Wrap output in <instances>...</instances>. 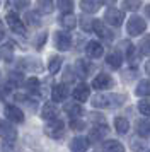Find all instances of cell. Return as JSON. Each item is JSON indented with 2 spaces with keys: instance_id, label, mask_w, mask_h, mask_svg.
<instances>
[{
  "instance_id": "cell-1",
  "label": "cell",
  "mask_w": 150,
  "mask_h": 152,
  "mask_svg": "<svg viewBox=\"0 0 150 152\" xmlns=\"http://www.w3.org/2000/svg\"><path fill=\"white\" fill-rule=\"evenodd\" d=\"M123 103H125V96H119V94H97V96L92 97V106L94 108H104V110L118 108Z\"/></svg>"
},
{
  "instance_id": "cell-2",
  "label": "cell",
  "mask_w": 150,
  "mask_h": 152,
  "mask_svg": "<svg viewBox=\"0 0 150 152\" xmlns=\"http://www.w3.org/2000/svg\"><path fill=\"white\" fill-rule=\"evenodd\" d=\"M145 29H147V24H145V21H143L142 17H138V15H131V17L128 19L126 31H128L130 36H138V34H142Z\"/></svg>"
},
{
  "instance_id": "cell-3",
  "label": "cell",
  "mask_w": 150,
  "mask_h": 152,
  "mask_svg": "<svg viewBox=\"0 0 150 152\" xmlns=\"http://www.w3.org/2000/svg\"><path fill=\"white\" fill-rule=\"evenodd\" d=\"M44 132L46 135H50L51 138H61L63 133H65V123L61 120H50V123L44 126Z\"/></svg>"
},
{
  "instance_id": "cell-4",
  "label": "cell",
  "mask_w": 150,
  "mask_h": 152,
  "mask_svg": "<svg viewBox=\"0 0 150 152\" xmlns=\"http://www.w3.org/2000/svg\"><path fill=\"white\" fill-rule=\"evenodd\" d=\"M10 123L12 121H2L0 120V137L4 138L7 144H12V142H15V138H17V130Z\"/></svg>"
},
{
  "instance_id": "cell-5",
  "label": "cell",
  "mask_w": 150,
  "mask_h": 152,
  "mask_svg": "<svg viewBox=\"0 0 150 152\" xmlns=\"http://www.w3.org/2000/svg\"><path fill=\"white\" fill-rule=\"evenodd\" d=\"M114 86V80H113V77L108 75V74H99V75L94 77V80H92V87L97 91H108L111 89Z\"/></svg>"
},
{
  "instance_id": "cell-6",
  "label": "cell",
  "mask_w": 150,
  "mask_h": 152,
  "mask_svg": "<svg viewBox=\"0 0 150 152\" xmlns=\"http://www.w3.org/2000/svg\"><path fill=\"white\" fill-rule=\"evenodd\" d=\"M5 21L7 24L10 26V29H12L14 33H17V34H26V26H24V22L20 21V17L15 12H9V14L5 15Z\"/></svg>"
},
{
  "instance_id": "cell-7",
  "label": "cell",
  "mask_w": 150,
  "mask_h": 152,
  "mask_svg": "<svg viewBox=\"0 0 150 152\" xmlns=\"http://www.w3.org/2000/svg\"><path fill=\"white\" fill-rule=\"evenodd\" d=\"M55 46L60 50V51H67L72 46V36L65 33V31H58L55 33Z\"/></svg>"
},
{
  "instance_id": "cell-8",
  "label": "cell",
  "mask_w": 150,
  "mask_h": 152,
  "mask_svg": "<svg viewBox=\"0 0 150 152\" xmlns=\"http://www.w3.org/2000/svg\"><path fill=\"white\" fill-rule=\"evenodd\" d=\"M123 21H125V14L119 9L111 7L106 10V22L108 24H111V26H121Z\"/></svg>"
},
{
  "instance_id": "cell-9",
  "label": "cell",
  "mask_w": 150,
  "mask_h": 152,
  "mask_svg": "<svg viewBox=\"0 0 150 152\" xmlns=\"http://www.w3.org/2000/svg\"><path fill=\"white\" fill-rule=\"evenodd\" d=\"M5 116L12 123H22L24 121V113H22V110H19L14 104H7L5 106Z\"/></svg>"
},
{
  "instance_id": "cell-10",
  "label": "cell",
  "mask_w": 150,
  "mask_h": 152,
  "mask_svg": "<svg viewBox=\"0 0 150 152\" xmlns=\"http://www.w3.org/2000/svg\"><path fill=\"white\" fill-rule=\"evenodd\" d=\"M89 147H90V142H89L87 137H75L74 140L70 142L72 152H87Z\"/></svg>"
},
{
  "instance_id": "cell-11",
  "label": "cell",
  "mask_w": 150,
  "mask_h": 152,
  "mask_svg": "<svg viewBox=\"0 0 150 152\" xmlns=\"http://www.w3.org/2000/svg\"><path fill=\"white\" fill-rule=\"evenodd\" d=\"M85 53H87L89 58H101V56L104 55V48H102L101 43L90 41V43H87V46H85Z\"/></svg>"
},
{
  "instance_id": "cell-12",
  "label": "cell",
  "mask_w": 150,
  "mask_h": 152,
  "mask_svg": "<svg viewBox=\"0 0 150 152\" xmlns=\"http://www.w3.org/2000/svg\"><path fill=\"white\" fill-rule=\"evenodd\" d=\"M74 99L75 101H79V103H85L89 99V96H90V89H89V86H85V84H79L77 87L74 89Z\"/></svg>"
},
{
  "instance_id": "cell-13",
  "label": "cell",
  "mask_w": 150,
  "mask_h": 152,
  "mask_svg": "<svg viewBox=\"0 0 150 152\" xmlns=\"http://www.w3.org/2000/svg\"><path fill=\"white\" fill-rule=\"evenodd\" d=\"M92 29L97 33V36H99L101 39H106V41H111V39H113V33L102 24V21H97V19H95L94 24H92Z\"/></svg>"
},
{
  "instance_id": "cell-14",
  "label": "cell",
  "mask_w": 150,
  "mask_h": 152,
  "mask_svg": "<svg viewBox=\"0 0 150 152\" xmlns=\"http://www.w3.org/2000/svg\"><path fill=\"white\" fill-rule=\"evenodd\" d=\"M108 125L102 123V125H95V126H92V130H90V140L92 142H99V140H102V138L108 135Z\"/></svg>"
},
{
  "instance_id": "cell-15",
  "label": "cell",
  "mask_w": 150,
  "mask_h": 152,
  "mask_svg": "<svg viewBox=\"0 0 150 152\" xmlns=\"http://www.w3.org/2000/svg\"><path fill=\"white\" fill-rule=\"evenodd\" d=\"M68 96V87L65 84H58V86H55L53 91H51V99L56 101V103H60V101H65Z\"/></svg>"
},
{
  "instance_id": "cell-16",
  "label": "cell",
  "mask_w": 150,
  "mask_h": 152,
  "mask_svg": "<svg viewBox=\"0 0 150 152\" xmlns=\"http://www.w3.org/2000/svg\"><path fill=\"white\" fill-rule=\"evenodd\" d=\"M99 7H101V0H80V9L85 14L97 12Z\"/></svg>"
},
{
  "instance_id": "cell-17",
  "label": "cell",
  "mask_w": 150,
  "mask_h": 152,
  "mask_svg": "<svg viewBox=\"0 0 150 152\" xmlns=\"http://www.w3.org/2000/svg\"><path fill=\"white\" fill-rule=\"evenodd\" d=\"M56 115H58V108H56L55 103H46L43 106V110H41V116L44 120H55Z\"/></svg>"
},
{
  "instance_id": "cell-18",
  "label": "cell",
  "mask_w": 150,
  "mask_h": 152,
  "mask_svg": "<svg viewBox=\"0 0 150 152\" xmlns=\"http://www.w3.org/2000/svg\"><path fill=\"white\" fill-rule=\"evenodd\" d=\"M114 128H116V132H118L119 135L128 133V130H130L128 120H126V118H123V116H116L114 118Z\"/></svg>"
},
{
  "instance_id": "cell-19",
  "label": "cell",
  "mask_w": 150,
  "mask_h": 152,
  "mask_svg": "<svg viewBox=\"0 0 150 152\" xmlns=\"http://www.w3.org/2000/svg\"><path fill=\"white\" fill-rule=\"evenodd\" d=\"M60 24H61V28H65V29H74L77 26V17L72 12L70 14H63L60 17Z\"/></svg>"
},
{
  "instance_id": "cell-20",
  "label": "cell",
  "mask_w": 150,
  "mask_h": 152,
  "mask_svg": "<svg viewBox=\"0 0 150 152\" xmlns=\"http://www.w3.org/2000/svg\"><path fill=\"white\" fill-rule=\"evenodd\" d=\"M104 152H125V145L118 140H108L106 144L102 145Z\"/></svg>"
},
{
  "instance_id": "cell-21",
  "label": "cell",
  "mask_w": 150,
  "mask_h": 152,
  "mask_svg": "<svg viewBox=\"0 0 150 152\" xmlns=\"http://www.w3.org/2000/svg\"><path fill=\"white\" fill-rule=\"evenodd\" d=\"M106 63H108L111 69H119L121 63H123V56L119 55V53L113 51V53H109V55L106 56Z\"/></svg>"
},
{
  "instance_id": "cell-22",
  "label": "cell",
  "mask_w": 150,
  "mask_h": 152,
  "mask_svg": "<svg viewBox=\"0 0 150 152\" xmlns=\"http://www.w3.org/2000/svg\"><path fill=\"white\" fill-rule=\"evenodd\" d=\"M65 111H67L72 118H80L82 113H84V110H82V106L79 104V101H77V103H68L67 106H65Z\"/></svg>"
},
{
  "instance_id": "cell-23",
  "label": "cell",
  "mask_w": 150,
  "mask_h": 152,
  "mask_svg": "<svg viewBox=\"0 0 150 152\" xmlns=\"http://www.w3.org/2000/svg\"><path fill=\"white\" fill-rule=\"evenodd\" d=\"M136 132H138V135L140 137H150V120H140L138 123H136Z\"/></svg>"
},
{
  "instance_id": "cell-24",
  "label": "cell",
  "mask_w": 150,
  "mask_h": 152,
  "mask_svg": "<svg viewBox=\"0 0 150 152\" xmlns=\"http://www.w3.org/2000/svg\"><path fill=\"white\" fill-rule=\"evenodd\" d=\"M61 63H63V60H61V56H58V55H53L50 58V62H48V70H50L51 75L56 74V72L61 69Z\"/></svg>"
},
{
  "instance_id": "cell-25",
  "label": "cell",
  "mask_w": 150,
  "mask_h": 152,
  "mask_svg": "<svg viewBox=\"0 0 150 152\" xmlns=\"http://www.w3.org/2000/svg\"><path fill=\"white\" fill-rule=\"evenodd\" d=\"M135 94L140 97H145V96H150V80H142V82H138L135 89Z\"/></svg>"
},
{
  "instance_id": "cell-26",
  "label": "cell",
  "mask_w": 150,
  "mask_h": 152,
  "mask_svg": "<svg viewBox=\"0 0 150 152\" xmlns=\"http://www.w3.org/2000/svg\"><path fill=\"white\" fill-rule=\"evenodd\" d=\"M90 69H92V65L85 60H79L77 62V74H80V77H87L90 74Z\"/></svg>"
},
{
  "instance_id": "cell-27",
  "label": "cell",
  "mask_w": 150,
  "mask_h": 152,
  "mask_svg": "<svg viewBox=\"0 0 150 152\" xmlns=\"http://www.w3.org/2000/svg\"><path fill=\"white\" fill-rule=\"evenodd\" d=\"M38 10L41 14H51V10H53L51 0H38Z\"/></svg>"
},
{
  "instance_id": "cell-28",
  "label": "cell",
  "mask_w": 150,
  "mask_h": 152,
  "mask_svg": "<svg viewBox=\"0 0 150 152\" xmlns=\"http://www.w3.org/2000/svg\"><path fill=\"white\" fill-rule=\"evenodd\" d=\"M58 9L63 14H70L74 10V0H58Z\"/></svg>"
},
{
  "instance_id": "cell-29",
  "label": "cell",
  "mask_w": 150,
  "mask_h": 152,
  "mask_svg": "<svg viewBox=\"0 0 150 152\" xmlns=\"http://www.w3.org/2000/svg\"><path fill=\"white\" fill-rule=\"evenodd\" d=\"M22 82H24V77L20 75L19 72H12L9 75V86H20Z\"/></svg>"
},
{
  "instance_id": "cell-30",
  "label": "cell",
  "mask_w": 150,
  "mask_h": 152,
  "mask_svg": "<svg viewBox=\"0 0 150 152\" xmlns=\"http://www.w3.org/2000/svg\"><path fill=\"white\" fill-rule=\"evenodd\" d=\"M26 87H27L29 92H38V91H39V80H38L36 77H31V79H27Z\"/></svg>"
},
{
  "instance_id": "cell-31",
  "label": "cell",
  "mask_w": 150,
  "mask_h": 152,
  "mask_svg": "<svg viewBox=\"0 0 150 152\" xmlns=\"http://www.w3.org/2000/svg\"><path fill=\"white\" fill-rule=\"evenodd\" d=\"M140 5H142L140 0H125V9H126V10H131V12L138 10Z\"/></svg>"
},
{
  "instance_id": "cell-32",
  "label": "cell",
  "mask_w": 150,
  "mask_h": 152,
  "mask_svg": "<svg viewBox=\"0 0 150 152\" xmlns=\"http://www.w3.org/2000/svg\"><path fill=\"white\" fill-rule=\"evenodd\" d=\"M140 50H142L143 55H149V56H150V34H149V36H145V38L142 39Z\"/></svg>"
},
{
  "instance_id": "cell-33",
  "label": "cell",
  "mask_w": 150,
  "mask_h": 152,
  "mask_svg": "<svg viewBox=\"0 0 150 152\" xmlns=\"http://www.w3.org/2000/svg\"><path fill=\"white\" fill-rule=\"evenodd\" d=\"M128 62L133 65V63L138 62V55H136V48L133 45H128Z\"/></svg>"
},
{
  "instance_id": "cell-34",
  "label": "cell",
  "mask_w": 150,
  "mask_h": 152,
  "mask_svg": "<svg viewBox=\"0 0 150 152\" xmlns=\"http://www.w3.org/2000/svg\"><path fill=\"white\" fill-rule=\"evenodd\" d=\"M138 110H140L142 115L150 116V101H140V103H138Z\"/></svg>"
},
{
  "instance_id": "cell-35",
  "label": "cell",
  "mask_w": 150,
  "mask_h": 152,
  "mask_svg": "<svg viewBox=\"0 0 150 152\" xmlns=\"http://www.w3.org/2000/svg\"><path fill=\"white\" fill-rule=\"evenodd\" d=\"M26 17H27V22H29V26H39V24H41V21L38 19V17H36V12H27Z\"/></svg>"
},
{
  "instance_id": "cell-36",
  "label": "cell",
  "mask_w": 150,
  "mask_h": 152,
  "mask_svg": "<svg viewBox=\"0 0 150 152\" xmlns=\"http://www.w3.org/2000/svg\"><path fill=\"white\" fill-rule=\"evenodd\" d=\"M0 55L4 56L5 60H10L12 58V46L10 45H5L4 48H0Z\"/></svg>"
},
{
  "instance_id": "cell-37",
  "label": "cell",
  "mask_w": 150,
  "mask_h": 152,
  "mask_svg": "<svg viewBox=\"0 0 150 152\" xmlns=\"http://www.w3.org/2000/svg\"><path fill=\"white\" fill-rule=\"evenodd\" d=\"M70 126H72V130H84L85 128V123L82 121V120H77V118H74L72 121H70Z\"/></svg>"
},
{
  "instance_id": "cell-38",
  "label": "cell",
  "mask_w": 150,
  "mask_h": 152,
  "mask_svg": "<svg viewBox=\"0 0 150 152\" xmlns=\"http://www.w3.org/2000/svg\"><path fill=\"white\" fill-rule=\"evenodd\" d=\"M80 24H82V28H84V31H92V24H94V21H89L87 17H82Z\"/></svg>"
},
{
  "instance_id": "cell-39",
  "label": "cell",
  "mask_w": 150,
  "mask_h": 152,
  "mask_svg": "<svg viewBox=\"0 0 150 152\" xmlns=\"http://www.w3.org/2000/svg\"><path fill=\"white\" fill-rule=\"evenodd\" d=\"M131 149L133 151H143L145 149V142H142V140H131Z\"/></svg>"
},
{
  "instance_id": "cell-40",
  "label": "cell",
  "mask_w": 150,
  "mask_h": 152,
  "mask_svg": "<svg viewBox=\"0 0 150 152\" xmlns=\"http://www.w3.org/2000/svg\"><path fill=\"white\" fill-rule=\"evenodd\" d=\"M44 39H46V33H41V36H39V38L36 36V41H34V46H36V48H41V46L44 45Z\"/></svg>"
},
{
  "instance_id": "cell-41",
  "label": "cell",
  "mask_w": 150,
  "mask_h": 152,
  "mask_svg": "<svg viewBox=\"0 0 150 152\" xmlns=\"http://www.w3.org/2000/svg\"><path fill=\"white\" fill-rule=\"evenodd\" d=\"M4 36H5V29H4V24H2V21H0V41L4 39Z\"/></svg>"
},
{
  "instance_id": "cell-42",
  "label": "cell",
  "mask_w": 150,
  "mask_h": 152,
  "mask_svg": "<svg viewBox=\"0 0 150 152\" xmlns=\"http://www.w3.org/2000/svg\"><path fill=\"white\" fill-rule=\"evenodd\" d=\"M15 5H17L19 9H22V7H27V2H26V0H24V2H17Z\"/></svg>"
},
{
  "instance_id": "cell-43",
  "label": "cell",
  "mask_w": 150,
  "mask_h": 152,
  "mask_svg": "<svg viewBox=\"0 0 150 152\" xmlns=\"http://www.w3.org/2000/svg\"><path fill=\"white\" fill-rule=\"evenodd\" d=\"M145 72L150 75V62H147V65H145Z\"/></svg>"
},
{
  "instance_id": "cell-44",
  "label": "cell",
  "mask_w": 150,
  "mask_h": 152,
  "mask_svg": "<svg viewBox=\"0 0 150 152\" xmlns=\"http://www.w3.org/2000/svg\"><path fill=\"white\" fill-rule=\"evenodd\" d=\"M145 14H147V17L150 19V5H147V9H145Z\"/></svg>"
},
{
  "instance_id": "cell-45",
  "label": "cell",
  "mask_w": 150,
  "mask_h": 152,
  "mask_svg": "<svg viewBox=\"0 0 150 152\" xmlns=\"http://www.w3.org/2000/svg\"><path fill=\"white\" fill-rule=\"evenodd\" d=\"M102 2H104V4H109V5H113L116 0H102Z\"/></svg>"
},
{
  "instance_id": "cell-46",
  "label": "cell",
  "mask_w": 150,
  "mask_h": 152,
  "mask_svg": "<svg viewBox=\"0 0 150 152\" xmlns=\"http://www.w3.org/2000/svg\"><path fill=\"white\" fill-rule=\"evenodd\" d=\"M147 152H150V151H147Z\"/></svg>"
}]
</instances>
